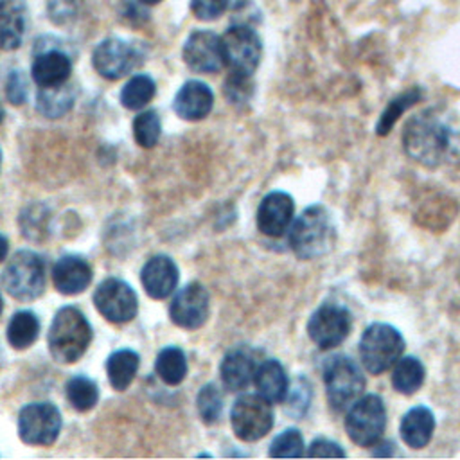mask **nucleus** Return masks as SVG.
I'll return each instance as SVG.
<instances>
[{
	"instance_id": "obj_1",
	"label": "nucleus",
	"mask_w": 460,
	"mask_h": 460,
	"mask_svg": "<svg viewBox=\"0 0 460 460\" xmlns=\"http://www.w3.org/2000/svg\"><path fill=\"white\" fill-rule=\"evenodd\" d=\"M404 153L420 165L437 167L444 162L451 137L446 124L429 113H419L411 117L402 129Z\"/></svg>"
},
{
	"instance_id": "obj_2",
	"label": "nucleus",
	"mask_w": 460,
	"mask_h": 460,
	"mask_svg": "<svg viewBox=\"0 0 460 460\" xmlns=\"http://www.w3.org/2000/svg\"><path fill=\"white\" fill-rule=\"evenodd\" d=\"M336 239V228L331 214L322 205L307 207L288 230V241L293 253L302 261H311L331 252Z\"/></svg>"
},
{
	"instance_id": "obj_3",
	"label": "nucleus",
	"mask_w": 460,
	"mask_h": 460,
	"mask_svg": "<svg viewBox=\"0 0 460 460\" xmlns=\"http://www.w3.org/2000/svg\"><path fill=\"white\" fill-rule=\"evenodd\" d=\"M322 377L329 408L336 413L347 411L361 397L367 385L359 363L347 354L327 358Z\"/></svg>"
},
{
	"instance_id": "obj_4",
	"label": "nucleus",
	"mask_w": 460,
	"mask_h": 460,
	"mask_svg": "<svg viewBox=\"0 0 460 460\" xmlns=\"http://www.w3.org/2000/svg\"><path fill=\"white\" fill-rule=\"evenodd\" d=\"M92 341V327L84 314L68 305L61 307L49 331V350L59 363H74L79 359Z\"/></svg>"
},
{
	"instance_id": "obj_5",
	"label": "nucleus",
	"mask_w": 460,
	"mask_h": 460,
	"mask_svg": "<svg viewBox=\"0 0 460 460\" xmlns=\"http://www.w3.org/2000/svg\"><path fill=\"white\" fill-rule=\"evenodd\" d=\"M359 361L368 374L379 376L397 363L404 352L402 334L390 323L374 322L365 327L359 345Z\"/></svg>"
},
{
	"instance_id": "obj_6",
	"label": "nucleus",
	"mask_w": 460,
	"mask_h": 460,
	"mask_svg": "<svg viewBox=\"0 0 460 460\" xmlns=\"http://www.w3.org/2000/svg\"><path fill=\"white\" fill-rule=\"evenodd\" d=\"M345 431L349 438L361 447H370L381 442L386 429V406L381 395H361L345 413Z\"/></svg>"
},
{
	"instance_id": "obj_7",
	"label": "nucleus",
	"mask_w": 460,
	"mask_h": 460,
	"mask_svg": "<svg viewBox=\"0 0 460 460\" xmlns=\"http://www.w3.org/2000/svg\"><path fill=\"white\" fill-rule=\"evenodd\" d=\"M4 289L18 300H32L45 288V261L31 252H16L2 273Z\"/></svg>"
},
{
	"instance_id": "obj_8",
	"label": "nucleus",
	"mask_w": 460,
	"mask_h": 460,
	"mask_svg": "<svg viewBox=\"0 0 460 460\" xmlns=\"http://www.w3.org/2000/svg\"><path fill=\"white\" fill-rule=\"evenodd\" d=\"M221 52L230 72L252 77L261 61L262 43L252 27L232 25L221 36Z\"/></svg>"
},
{
	"instance_id": "obj_9",
	"label": "nucleus",
	"mask_w": 460,
	"mask_h": 460,
	"mask_svg": "<svg viewBox=\"0 0 460 460\" xmlns=\"http://www.w3.org/2000/svg\"><path fill=\"white\" fill-rule=\"evenodd\" d=\"M230 422L237 438L255 442L262 438L273 426L271 402L259 394L241 395L232 406Z\"/></svg>"
},
{
	"instance_id": "obj_10",
	"label": "nucleus",
	"mask_w": 460,
	"mask_h": 460,
	"mask_svg": "<svg viewBox=\"0 0 460 460\" xmlns=\"http://www.w3.org/2000/svg\"><path fill=\"white\" fill-rule=\"evenodd\" d=\"M352 329V314L350 311L334 302L322 304L307 322V334L311 341L322 349L331 350L341 345Z\"/></svg>"
},
{
	"instance_id": "obj_11",
	"label": "nucleus",
	"mask_w": 460,
	"mask_h": 460,
	"mask_svg": "<svg viewBox=\"0 0 460 460\" xmlns=\"http://www.w3.org/2000/svg\"><path fill=\"white\" fill-rule=\"evenodd\" d=\"M61 429L59 410L50 402H32L18 415V435L25 444L49 446Z\"/></svg>"
},
{
	"instance_id": "obj_12",
	"label": "nucleus",
	"mask_w": 460,
	"mask_h": 460,
	"mask_svg": "<svg viewBox=\"0 0 460 460\" xmlns=\"http://www.w3.org/2000/svg\"><path fill=\"white\" fill-rule=\"evenodd\" d=\"M93 304L97 311L113 323H126L135 318L138 309V300L131 286L120 279L102 280L95 293Z\"/></svg>"
},
{
	"instance_id": "obj_13",
	"label": "nucleus",
	"mask_w": 460,
	"mask_h": 460,
	"mask_svg": "<svg viewBox=\"0 0 460 460\" xmlns=\"http://www.w3.org/2000/svg\"><path fill=\"white\" fill-rule=\"evenodd\" d=\"M92 63L104 79L115 81L128 75L138 65V52L119 38H108L93 49Z\"/></svg>"
},
{
	"instance_id": "obj_14",
	"label": "nucleus",
	"mask_w": 460,
	"mask_h": 460,
	"mask_svg": "<svg viewBox=\"0 0 460 460\" xmlns=\"http://www.w3.org/2000/svg\"><path fill=\"white\" fill-rule=\"evenodd\" d=\"M171 320L183 329H198L208 318V293L207 289L192 282L185 286L171 302Z\"/></svg>"
},
{
	"instance_id": "obj_15",
	"label": "nucleus",
	"mask_w": 460,
	"mask_h": 460,
	"mask_svg": "<svg viewBox=\"0 0 460 460\" xmlns=\"http://www.w3.org/2000/svg\"><path fill=\"white\" fill-rule=\"evenodd\" d=\"M183 59L194 72H217L225 65L221 38L212 31H194L183 45Z\"/></svg>"
},
{
	"instance_id": "obj_16",
	"label": "nucleus",
	"mask_w": 460,
	"mask_h": 460,
	"mask_svg": "<svg viewBox=\"0 0 460 460\" xmlns=\"http://www.w3.org/2000/svg\"><path fill=\"white\" fill-rule=\"evenodd\" d=\"M295 219V201L288 192L266 194L257 208V226L268 237L284 235Z\"/></svg>"
},
{
	"instance_id": "obj_17",
	"label": "nucleus",
	"mask_w": 460,
	"mask_h": 460,
	"mask_svg": "<svg viewBox=\"0 0 460 460\" xmlns=\"http://www.w3.org/2000/svg\"><path fill=\"white\" fill-rule=\"evenodd\" d=\"M140 280L151 298L162 300L174 291L178 284V268L171 257L156 255L144 264Z\"/></svg>"
},
{
	"instance_id": "obj_18",
	"label": "nucleus",
	"mask_w": 460,
	"mask_h": 460,
	"mask_svg": "<svg viewBox=\"0 0 460 460\" xmlns=\"http://www.w3.org/2000/svg\"><path fill=\"white\" fill-rule=\"evenodd\" d=\"M214 104L212 90L201 81H187L176 93L172 108L185 120L205 119Z\"/></svg>"
},
{
	"instance_id": "obj_19",
	"label": "nucleus",
	"mask_w": 460,
	"mask_h": 460,
	"mask_svg": "<svg viewBox=\"0 0 460 460\" xmlns=\"http://www.w3.org/2000/svg\"><path fill=\"white\" fill-rule=\"evenodd\" d=\"M52 282L59 293L77 295L92 282V268L81 257H61L52 268Z\"/></svg>"
},
{
	"instance_id": "obj_20",
	"label": "nucleus",
	"mask_w": 460,
	"mask_h": 460,
	"mask_svg": "<svg viewBox=\"0 0 460 460\" xmlns=\"http://www.w3.org/2000/svg\"><path fill=\"white\" fill-rule=\"evenodd\" d=\"M435 431V415L428 406H413L410 408L401 422L399 435L402 442L413 449H422L429 444Z\"/></svg>"
},
{
	"instance_id": "obj_21",
	"label": "nucleus",
	"mask_w": 460,
	"mask_h": 460,
	"mask_svg": "<svg viewBox=\"0 0 460 460\" xmlns=\"http://www.w3.org/2000/svg\"><path fill=\"white\" fill-rule=\"evenodd\" d=\"M32 79L40 88L61 86L68 81L72 72V63L61 50H47L34 58L32 61Z\"/></svg>"
},
{
	"instance_id": "obj_22",
	"label": "nucleus",
	"mask_w": 460,
	"mask_h": 460,
	"mask_svg": "<svg viewBox=\"0 0 460 460\" xmlns=\"http://www.w3.org/2000/svg\"><path fill=\"white\" fill-rule=\"evenodd\" d=\"M253 383L259 395H262L270 402H282L288 397L289 379L284 367L277 359L262 361L255 370Z\"/></svg>"
},
{
	"instance_id": "obj_23",
	"label": "nucleus",
	"mask_w": 460,
	"mask_h": 460,
	"mask_svg": "<svg viewBox=\"0 0 460 460\" xmlns=\"http://www.w3.org/2000/svg\"><path fill=\"white\" fill-rule=\"evenodd\" d=\"M255 370H257V367H255L253 358L246 350H241V349L230 350L223 358L221 367H219L221 381L232 392L246 388L253 381Z\"/></svg>"
},
{
	"instance_id": "obj_24",
	"label": "nucleus",
	"mask_w": 460,
	"mask_h": 460,
	"mask_svg": "<svg viewBox=\"0 0 460 460\" xmlns=\"http://www.w3.org/2000/svg\"><path fill=\"white\" fill-rule=\"evenodd\" d=\"M25 32V14L16 0H0V49L14 50Z\"/></svg>"
},
{
	"instance_id": "obj_25",
	"label": "nucleus",
	"mask_w": 460,
	"mask_h": 460,
	"mask_svg": "<svg viewBox=\"0 0 460 460\" xmlns=\"http://www.w3.org/2000/svg\"><path fill=\"white\" fill-rule=\"evenodd\" d=\"M426 379V368L415 356H401L392 370V386L402 395L415 394Z\"/></svg>"
},
{
	"instance_id": "obj_26",
	"label": "nucleus",
	"mask_w": 460,
	"mask_h": 460,
	"mask_svg": "<svg viewBox=\"0 0 460 460\" xmlns=\"http://www.w3.org/2000/svg\"><path fill=\"white\" fill-rule=\"evenodd\" d=\"M137 370H138V354L129 349L113 352L106 361L108 379L115 390H126L131 385Z\"/></svg>"
},
{
	"instance_id": "obj_27",
	"label": "nucleus",
	"mask_w": 460,
	"mask_h": 460,
	"mask_svg": "<svg viewBox=\"0 0 460 460\" xmlns=\"http://www.w3.org/2000/svg\"><path fill=\"white\" fill-rule=\"evenodd\" d=\"M74 88L68 86L66 83L61 86L54 88H40L38 97H36V108L45 115V117H61L65 115L72 104H74Z\"/></svg>"
},
{
	"instance_id": "obj_28",
	"label": "nucleus",
	"mask_w": 460,
	"mask_h": 460,
	"mask_svg": "<svg viewBox=\"0 0 460 460\" xmlns=\"http://www.w3.org/2000/svg\"><path fill=\"white\" fill-rule=\"evenodd\" d=\"M38 318L31 311H20L11 318L7 325V340L14 349L22 350L34 343V340L38 338Z\"/></svg>"
},
{
	"instance_id": "obj_29",
	"label": "nucleus",
	"mask_w": 460,
	"mask_h": 460,
	"mask_svg": "<svg viewBox=\"0 0 460 460\" xmlns=\"http://www.w3.org/2000/svg\"><path fill=\"white\" fill-rule=\"evenodd\" d=\"M156 374L165 385H180L187 374V359L181 349L165 347L156 358Z\"/></svg>"
},
{
	"instance_id": "obj_30",
	"label": "nucleus",
	"mask_w": 460,
	"mask_h": 460,
	"mask_svg": "<svg viewBox=\"0 0 460 460\" xmlns=\"http://www.w3.org/2000/svg\"><path fill=\"white\" fill-rule=\"evenodd\" d=\"M153 95L155 81L146 74H138L124 84L120 92V102L128 110H140L153 99Z\"/></svg>"
},
{
	"instance_id": "obj_31",
	"label": "nucleus",
	"mask_w": 460,
	"mask_h": 460,
	"mask_svg": "<svg viewBox=\"0 0 460 460\" xmlns=\"http://www.w3.org/2000/svg\"><path fill=\"white\" fill-rule=\"evenodd\" d=\"M66 399L70 406L77 411H88L97 404L99 399V390L97 385L84 377V376H75L66 383Z\"/></svg>"
},
{
	"instance_id": "obj_32",
	"label": "nucleus",
	"mask_w": 460,
	"mask_h": 460,
	"mask_svg": "<svg viewBox=\"0 0 460 460\" xmlns=\"http://www.w3.org/2000/svg\"><path fill=\"white\" fill-rule=\"evenodd\" d=\"M419 99H420V92H419V90H408V92L397 95L395 99H392V101L388 102V106L383 110L379 120H377L376 133L381 135V137L386 135V133L394 128V124L397 122V119H399L408 108H411Z\"/></svg>"
},
{
	"instance_id": "obj_33",
	"label": "nucleus",
	"mask_w": 460,
	"mask_h": 460,
	"mask_svg": "<svg viewBox=\"0 0 460 460\" xmlns=\"http://www.w3.org/2000/svg\"><path fill=\"white\" fill-rule=\"evenodd\" d=\"M162 133L160 117L155 110H147L135 117L133 120V137L138 146L142 147H153Z\"/></svg>"
},
{
	"instance_id": "obj_34",
	"label": "nucleus",
	"mask_w": 460,
	"mask_h": 460,
	"mask_svg": "<svg viewBox=\"0 0 460 460\" xmlns=\"http://www.w3.org/2000/svg\"><path fill=\"white\" fill-rule=\"evenodd\" d=\"M304 453V437L296 428H288L280 435H277L270 446V456L277 458H295Z\"/></svg>"
},
{
	"instance_id": "obj_35",
	"label": "nucleus",
	"mask_w": 460,
	"mask_h": 460,
	"mask_svg": "<svg viewBox=\"0 0 460 460\" xmlns=\"http://www.w3.org/2000/svg\"><path fill=\"white\" fill-rule=\"evenodd\" d=\"M198 411L205 424H214L219 420L223 411V397L214 385H205L198 394Z\"/></svg>"
},
{
	"instance_id": "obj_36",
	"label": "nucleus",
	"mask_w": 460,
	"mask_h": 460,
	"mask_svg": "<svg viewBox=\"0 0 460 460\" xmlns=\"http://www.w3.org/2000/svg\"><path fill=\"white\" fill-rule=\"evenodd\" d=\"M252 93V84H250V75H241V74H230L225 83V95L230 102L237 104L243 102L250 97Z\"/></svg>"
},
{
	"instance_id": "obj_37",
	"label": "nucleus",
	"mask_w": 460,
	"mask_h": 460,
	"mask_svg": "<svg viewBox=\"0 0 460 460\" xmlns=\"http://www.w3.org/2000/svg\"><path fill=\"white\" fill-rule=\"evenodd\" d=\"M79 5L81 0H47L49 16L56 23H66L68 20H72L77 14Z\"/></svg>"
},
{
	"instance_id": "obj_38",
	"label": "nucleus",
	"mask_w": 460,
	"mask_h": 460,
	"mask_svg": "<svg viewBox=\"0 0 460 460\" xmlns=\"http://www.w3.org/2000/svg\"><path fill=\"white\" fill-rule=\"evenodd\" d=\"M27 79L22 72L14 70L9 79H7V86H5V93H7V99L11 104L18 106V104H23L25 99H27Z\"/></svg>"
},
{
	"instance_id": "obj_39",
	"label": "nucleus",
	"mask_w": 460,
	"mask_h": 460,
	"mask_svg": "<svg viewBox=\"0 0 460 460\" xmlns=\"http://www.w3.org/2000/svg\"><path fill=\"white\" fill-rule=\"evenodd\" d=\"M190 9L194 16L203 22L216 20L225 11L221 0H190Z\"/></svg>"
},
{
	"instance_id": "obj_40",
	"label": "nucleus",
	"mask_w": 460,
	"mask_h": 460,
	"mask_svg": "<svg viewBox=\"0 0 460 460\" xmlns=\"http://www.w3.org/2000/svg\"><path fill=\"white\" fill-rule=\"evenodd\" d=\"M307 456H345V451L341 446L329 438H314L305 453Z\"/></svg>"
},
{
	"instance_id": "obj_41",
	"label": "nucleus",
	"mask_w": 460,
	"mask_h": 460,
	"mask_svg": "<svg viewBox=\"0 0 460 460\" xmlns=\"http://www.w3.org/2000/svg\"><path fill=\"white\" fill-rule=\"evenodd\" d=\"M221 4L228 11H239L248 4V0H221Z\"/></svg>"
},
{
	"instance_id": "obj_42",
	"label": "nucleus",
	"mask_w": 460,
	"mask_h": 460,
	"mask_svg": "<svg viewBox=\"0 0 460 460\" xmlns=\"http://www.w3.org/2000/svg\"><path fill=\"white\" fill-rule=\"evenodd\" d=\"M7 248H9V244H7V239L0 234V262L5 259V255H7Z\"/></svg>"
},
{
	"instance_id": "obj_43",
	"label": "nucleus",
	"mask_w": 460,
	"mask_h": 460,
	"mask_svg": "<svg viewBox=\"0 0 460 460\" xmlns=\"http://www.w3.org/2000/svg\"><path fill=\"white\" fill-rule=\"evenodd\" d=\"M138 2H142V4H146V5H155V4H158L160 0H138Z\"/></svg>"
},
{
	"instance_id": "obj_44",
	"label": "nucleus",
	"mask_w": 460,
	"mask_h": 460,
	"mask_svg": "<svg viewBox=\"0 0 460 460\" xmlns=\"http://www.w3.org/2000/svg\"><path fill=\"white\" fill-rule=\"evenodd\" d=\"M2 119H4V108H2V102H0V122H2Z\"/></svg>"
},
{
	"instance_id": "obj_45",
	"label": "nucleus",
	"mask_w": 460,
	"mask_h": 460,
	"mask_svg": "<svg viewBox=\"0 0 460 460\" xmlns=\"http://www.w3.org/2000/svg\"><path fill=\"white\" fill-rule=\"evenodd\" d=\"M0 313H2V296H0Z\"/></svg>"
},
{
	"instance_id": "obj_46",
	"label": "nucleus",
	"mask_w": 460,
	"mask_h": 460,
	"mask_svg": "<svg viewBox=\"0 0 460 460\" xmlns=\"http://www.w3.org/2000/svg\"><path fill=\"white\" fill-rule=\"evenodd\" d=\"M0 164H2V151H0Z\"/></svg>"
}]
</instances>
